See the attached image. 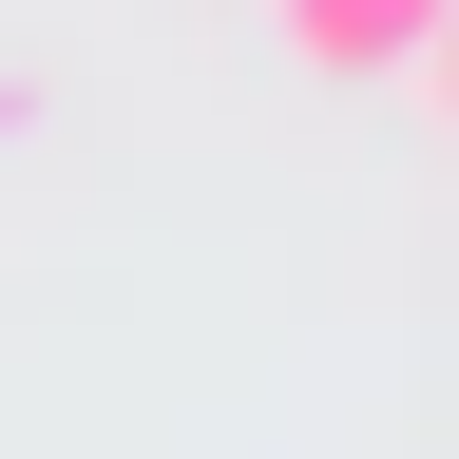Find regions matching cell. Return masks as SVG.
<instances>
[{
    "mask_svg": "<svg viewBox=\"0 0 459 459\" xmlns=\"http://www.w3.org/2000/svg\"><path fill=\"white\" fill-rule=\"evenodd\" d=\"M268 57L287 77H421L440 0H268Z\"/></svg>",
    "mask_w": 459,
    "mask_h": 459,
    "instance_id": "6da1fadb",
    "label": "cell"
}]
</instances>
